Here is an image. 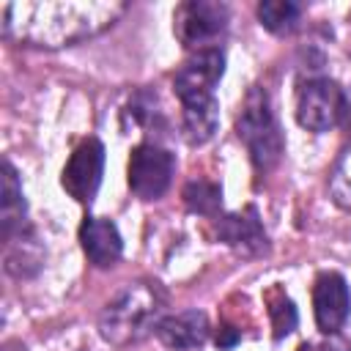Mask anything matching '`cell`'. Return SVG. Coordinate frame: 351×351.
Wrapping results in <instances>:
<instances>
[{"mask_svg":"<svg viewBox=\"0 0 351 351\" xmlns=\"http://www.w3.org/2000/svg\"><path fill=\"white\" fill-rule=\"evenodd\" d=\"M299 16H302V5L299 3H291V0H263L258 5L261 25L266 30L277 33V36H285V33L296 30Z\"/></svg>","mask_w":351,"mask_h":351,"instance_id":"5bb4252c","label":"cell"},{"mask_svg":"<svg viewBox=\"0 0 351 351\" xmlns=\"http://www.w3.org/2000/svg\"><path fill=\"white\" fill-rule=\"evenodd\" d=\"M184 203L192 214H200V217H217L219 208H222V189L219 184L214 181H206V178H197V181H189L184 186Z\"/></svg>","mask_w":351,"mask_h":351,"instance_id":"9a60e30c","label":"cell"},{"mask_svg":"<svg viewBox=\"0 0 351 351\" xmlns=\"http://www.w3.org/2000/svg\"><path fill=\"white\" fill-rule=\"evenodd\" d=\"M230 11L225 3H214V0H189L181 3L173 14V30L176 38L184 47H197L203 49L206 41L217 38L225 27H228Z\"/></svg>","mask_w":351,"mask_h":351,"instance_id":"5b68a950","label":"cell"},{"mask_svg":"<svg viewBox=\"0 0 351 351\" xmlns=\"http://www.w3.org/2000/svg\"><path fill=\"white\" fill-rule=\"evenodd\" d=\"M156 337L173 348V351H189V348H200L208 340V318L200 310H184V313H173L165 315L156 324Z\"/></svg>","mask_w":351,"mask_h":351,"instance_id":"8fae6325","label":"cell"},{"mask_svg":"<svg viewBox=\"0 0 351 351\" xmlns=\"http://www.w3.org/2000/svg\"><path fill=\"white\" fill-rule=\"evenodd\" d=\"M239 329H233V326H219V332H217V346L219 348H230V346H236L239 343Z\"/></svg>","mask_w":351,"mask_h":351,"instance_id":"e0dca14e","label":"cell"},{"mask_svg":"<svg viewBox=\"0 0 351 351\" xmlns=\"http://www.w3.org/2000/svg\"><path fill=\"white\" fill-rule=\"evenodd\" d=\"M159 296L151 285H126L101 313L99 332L112 346H132L159 324Z\"/></svg>","mask_w":351,"mask_h":351,"instance_id":"6da1fadb","label":"cell"},{"mask_svg":"<svg viewBox=\"0 0 351 351\" xmlns=\"http://www.w3.org/2000/svg\"><path fill=\"white\" fill-rule=\"evenodd\" d=\"M101 170H104V145L96 137H88L69 156L60 173V184L77 203H90L99 192Z\"/></svg>","mask_w":351,"mask_h":351,"instance_id":"52a82bcc","label":"cell"},{"mask_svg":"<svg viewBox=\"0 0 351 351\" xmlns=\"http://www.w3.org/2000/svg\"><path fill=\"white\" fill-rule=\"evenodd\" d=\"M299 351H329V348H315V346H302Z\"/></svg>","mask_w":351,"mask_h":351,"instance_id":"d6986e66","label":"cell"},{"mask_svg":"<svg viewBox=\"0 0 351 351\" xmlns=\"http://www.w3.org/2000/svg\"><path fill=\"white\" fill-rule=\"evenodd\" d=\"M176 159L156 143H140L129 156V189L140 200H156L167 192Z\"/></svg>","mask_w":351,"mask_h":351,"instance_id":"277c9868","label":"cell"},{"mask_svg":"<svg viewBox=\"0 0 351 351\" xmlns=\"http://www.w3.org/2000/svg\"><path fill=\"white\" fill-rule=\"evenodd\" d=\"M266 302H269V318H271V329H274L271 335H274V340L291 335V332L296 329V321H299L293 302H291L280 288H274V291L266 296Z\"/></svg>","mask_w":351,"mask_h":351,"instance_id":"2e32d148","label":"cell"},{"mask_svg":"<svg viewBox=\"0 0 351 351\" xmlns=\"http://www.w3.org/2000/svg\"><path fill=\"white\" fill-rule=\"evenodd\" d=\"M80 244L88 261L99 269L112 266L123 252V239L112 219L104 217H85L80 225Z\"/></svg>","mask_w":351,"mask_h":351,"instance_id":"30bf717a","label":"cell"},{"mask_svg":"<svg viewBox=\"0 0 351 351\" xmlns=\"http://www.w3.org/2000/svg\"><path fill=\"white\" fill-rule=\"evenodd\" d=\"M313 313H315V324L324 335H335L348 313H351V291L343 274L337 271H324L315 277L313 285Z\"/></svg>","mask_w":351,"mask_h":351,"instance_id":"ba28073f","label":"cell"},{"mask_svg":"<svg viewBox=\"0 0 351 351\" xmlns=\"http://www.w3.org/2000/svg\"><path fill=\"white\" fill-rule=\"evenodd\" d=\"M214 230L217 239L225 241L228 247H233L241 255H261L266 250V233L261 228L258 211L250 206L241 214H225L214 219Z\"/></svg>","mask_w":351,"mask_h":351,"instance_id":"9c48e42d","label":"cell"},{"mask_svg":"<svg viewBox=\"0 0 351 351\" xmlns=\"http://www.w3.org/2000/svg\"><path fill=\"white\" fill-rule=\"evenodd\" d=\"M222 71H225V52L219 47H203L181 63V69L173 77V90L181 99V104L211 99Z\"/></svg>","mask_w":351,"mask_h":351,"instance_id":"8992f818","label":"cell"},{"mask_svg":"<svg viewBox=\"0 0 351 351\" xmlns=\"http://www.w3.org/2000/svg\"><path fill=\"white\" fill-rule=\"evenodd\" d=\"M236 134L247 145V154L255 165V170L266 173L271 170L282 156V132L274 118V110L269 104V96L263 88H250L241 112L236 118Z\"/></svg>","mask_w":351,"mask_h":351,"instance_id":"7a4b0ae2","label":"cell"},{"mask_svg":"<svg viewBox=\"0 0 351 351\" xmlns=\"http://www.w3.org/2000/svg\"><path fill=\"white\" fill-rule=\"evenodd\" d=\"M25 211L27 206H25L16 170L11 162H3V176H0V236L3 241L25 230Z\"/></svg>","mask_w":351,"mask_h":351,"instance_id":"7c38bea8","label":"cell"},{"mask_svg":"<svg viewBox=\"0 0 351 351\" xmlns=\"http://www.w3.org/2000/svg\"><path fill=\"white\" fill-rule=\"evenodd\" d=\"M181 134L189 145H203L214 137L219 126V104L217 99H200V101H186L181 104Z\"/></svg>","mask_w":351,"mask_h":351,"instance_id":"4fadbf2b","label":"cell"},{"mask_svg":"<svg viewBox=\"0 0 351 351\" xmlns=\"http://www.w3.org/2000/svg\"><path fill=\"white\" fill-rule=\"evenodd\" d=\"M346 93L329 77H313L296 90V121L310 132H329L346 115Z\"/></svg>","mask_w":351,"mask_h":351,"instance_id":"3957f363","label":"cell"},{"mask_svg":"<svg viewBox=\"0 0 351 351\" xmlns=\"http://www.w3.org/2000/svg\"><path fill=\"white\" fill-rule=\"evenodd\" d=\"M0 351H27V348H25V346H22L19 340H5Z\"/></svg>","mask_w":351,"mask_h":351,"instance_id":"ac0fdd59","label":"cell"}]
</instances>
